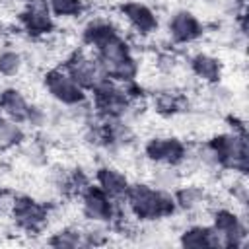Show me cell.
<instances>
[{"label": "cell", "instance_id": "52a82bcc", "mask_svg": "<svg viewBox=\"0 0 249 249\" xmlns=\"http://www.w3.org/2000/svg\"><path fill=\"white\" fill-rule=\"evenodd\" d=\"M33 107L25 93L21 89H16V88H4L0 89V111L14 123L18 124H23V123H29L31 119V113H33Z\"/></svg>", "mask_w": 249, "mask_h": 249}, {"label": "cell", "instance_id": "9c48e42d", "mask_svg": "<svg viewBox=\"0 0 249 249\" xmlns=\"http://www.w3.org/2000/svg\"><path fill=\"white\" fill-rule=\"evenodd\" d=\"M167 33L175 43H191L202 33V25L193 12L177 10L169 18Z\"/></svg>", "mask_w": 249, "mask_h": 249}, {"label": "cell", "instance_id": "8992f818", "mask_svg": "<svg viewBox=\"0 0 249 249\" xmlns=\"http://www.w3.org/2000/svg\"><path fill=\"white\" fill-rule=\"evenodd\" d=\"M12 218L18 222L19 228L23 230H39L43 224L49 222V210L41 202L33 200L31 196L18 195L12 210Z\"/></svg>", "mask_w": 249, "mask_h": 249}, {"label": "cell", "instance_id": "5bb4252c", "mask_svg": "<svg viewBox=\"0 0 249 249\" xmlns=\"http://www.w3.org/2000/svg\"><path fill=\"white\" fill-rule=\"evenodd\" d=\"M21 68H23V56L18 51H12V49L0 51V74L2 76L6 78L19 76Z\"/></svg>", "mask_w": 249, "mask_h": 249}, {"label": "cell", "instance_id": "3957f363", "mask_svg": "<svg viewBox=\"0 0 249 249\" xmlns=\"http://www.w3.org/2000/svg\"><path fill=\"white\" fill-rule=\"evenodd\" d=\"M45 89L53 99L70 107L86 101L84 88H80L74 82V78L66 72V68H51L45 74Z\"/></svg>", "mask_w": 249, "mask_h": 249}, {"label": "cell", "instance_id": "e0dca14e", "mask_svg": "<svg viewBox=\"0 0 249 249\" xmlns=\"http://www.w3.org/2000/svg\"><path fill=\"white\" fill-rule=\"evenodd\" d=\"M49 4L56 18H78L84 10L82 0H49Z\"/></svg>", "mask_w": 249, "mask_h": 249}, {"label": "cell", "instance_id": "ba28073f", "mask_svg": "<svg viewBox=\"0 0 249 249\" xmlns=\"http://www.w3.org/2000/svg\"><path fill=\"white\" fill-rule=\"evenodd\" d=\"M121 14L126 19L128 27H132L138 35H150L158 29V18L156 14L142 2L130 0L121 4Z\"/></svg>", "mask_w": 249, "mask_h": 249}, {"label": "cell", "instance_id": "ac0fdd59", "mask_svg": "<svg viewBox=\"0 0 249 249\" xmlns=\"http://www.w3.org/2000/svg\"><path fill=\"white\" fill-rule=\"evenodd\" d=\"M27 6H47L49 0H23Z\"/></svg>", "mask_w": 249, "mask_h": 249}, {"label": "cell", "instance_id": "8fae6325", "mask_svg": "<svg viewBox=\"0 0 249 249\" xmlns=\"http://www.w3.org/2000/svg\"><path fill=\"white\" fill-rule=\"evenodd\" d=\"M18 16L23 29L31 35H47L54 29V21L47 6H29L21 10Z\"/></svg>", "mask_w": 249, "mask_h": 249}, {"label": "cell", "instance_id": "7a4b0ae2", "mask_svg": "<svg viewBox=\"0 0 249 249\" xmlns=\"http://www.w3.org/2000/svg\"><path fill=\"white\" fill-rule=\"evenodd\" d=\"M64 68L74 78V82L84 89H95L99 84L107 80V72L101 60L86 51H76L72 56H68Z\"/></svg>", "mask_w": 249, "mask_h": 249}, {"label": "cell", "instance_id": "9a60e30c", "mask_svg": "<svg viewBox=\"0 0 249 249\" xmlns=\"http://www.w3.org/2000/svg\"><path fill=\"white\" fill-rule=\"evenodd\" d=\"M179 243L183 247H208V226L202 224L191 226L181 233Z\"/></svg>", "mask_w": 249, "mask_h": 249}, {"label": "cell", "instance_id": "4fadbf2b", "mask_svg": "<svg viewBox=\"0 0 249 249\" xmlns=\"http://www.w3.org/2000/svg\"><path fill=\"white\" fill-rule=\"evenodd\" d=\"M23 140V130L10 119H0V150H8Z\"/></svg>", "mask_w": 249, "mask_h": 249}, {"label": "cell", "instance_id": "7c38bea8", "mask_svg": "<svg viewBox=\"0 0 249 249\" xmlns=\"http://www.w3.org/2000/svg\"><path fill=\"white\" fill-rule=\"evenodd\" d=\"M193 76H196L198 80H202L204 84H214L220 80L222 76V64L216 56L208 54V53H198L191 58L189 64Z\"/></svg>", "mask_w": 249, "mask_h": 249}, {"label": "cell", "instance_id": "2e32d148", "mask_svg": "<svg viewBox=\"0 0 249 249\" xmlns=\"http://www.w3.org/2000/svg\"><path fill=\"white\" fill-rule=\"evenodd\" d=\"M49 243L54 247H78V245H84V233L76 228H64V230H58L49 239Z\"/></svg>", "mask_w": 249, "mask_h": 249}, {"label": "cell", "instance_id": "277c9868", "mask_svg": "<svg viewBox=\"0 0 249 249\" xmlns=\"http://www.w3.org/2000/svg\"><path fill=\"white\" fill-rule=\"evenodd\" d=\"M187 146L173 136H154L144 146V156L152 163L161 165H179V161L185 158Z\"/></svg>", "mask_w": 249, "mask_h": 249}, {"label": "cell", "instance_id": "30bf717a", "mask_svg": "<svg viewBox=\"0 0 249 249\" xmlns=\"http://www.w3.org/2000/svg\"><path fill=\"white\" fill-rule=\"evenodd\" d=\"M95 181H97V187L103 189L113 200L124 198L128 185H130L126 173H123L121 169L111 167V165H101L95 171Z\"/></svg>", "mask_w": 249, "mask_h": 249}, {"label": "cell", "instance_id": "5b68a950", "mask_svg": "<svg viewBox=\"0 0 249 249\" xmlns=\"http://www.w3.org/2000/svg\"><path fill=\"white\" fill-rule=\"evenodd\" d=\"M80 212L86 220L95 224H105L111 218H115V206L113 198L99 187H88L82 193V206Z\"/></svg>", "mask_w": 249, "mask_h": 249}, {"label": "cell", "instance_id": "6da1fadb", "mask_svg": "<svg viewBox=\"0 0 249 249\" xmlns=\"http://www.w3.org/2000/svg\"><path fill=\"white\" fill-rule=\"evenodd\" d=\"M124 202L134 218L138 220H160L167 218L175 210L173 198L161 191L154 189L148 183H132L128 185V191L124 195Z\"/></svg>", "mask_w": 249, "mask_h": 249}]
</instances>
